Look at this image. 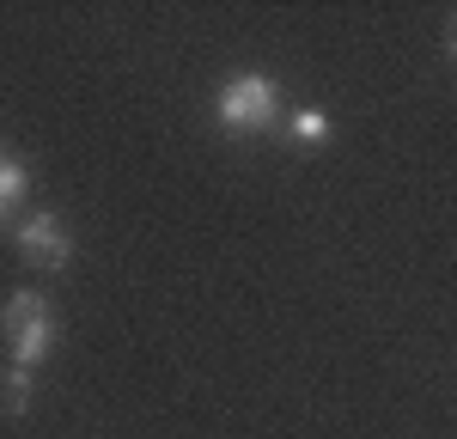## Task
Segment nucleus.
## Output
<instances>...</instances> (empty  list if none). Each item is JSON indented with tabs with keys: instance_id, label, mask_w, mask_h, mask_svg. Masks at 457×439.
<instances>
[{
	"instance_id": "nucleus-4",
	"label": "nucleus",
	"mask_w": 457,
	"mask_h": 439,
	"mask_svg": "<svg viewBox=\"0 0 457 439\" xmlns=\"http://www.w3.org/2000/svg\"><path fill=\"white\" fill-rule=\"evenodd\" d=\"M25 189H31V171H25V159H19L12 146H0V232L19 220V202H25Z\"/></svg>"
},
{
	"instance_id": "nucleus-2",
	"label": "nucleus",
	"mask_w": 457,
	"mask_h": 439,
	"mask_svg": "<svg viewBox=\"0 0 457 439\" xmlns=\"http://www.w3.org/2000/svg\"><path fill=\"white\" fill-rule=\"evenodd\" d=\"M275 116H281V98H275L269 73H238L220 92V128L226 135H262V128H275Z\"/></svg>"
},
{
	"instance_id": "nucleus-5",
	"label": "nucleus",
	"mask_w": 457,
	"mask_h": 439,
	"mask_svg": "<svg viewBox=\"0 0 457 439\" xmlns=\"http://www.w3.org/2000/svg\"><path fill=\"white\" fill-rule=\"evenodd\" d=\"M31 378L37 372H25V366H6L0 372V415H25L31 409Z\"/></svg>"
},
{
	"instance_id": "nucleus-3",
	"label": "nucleus",
	"mask_w": 457,
	"mask_h": 439,
	"mask_svg": "<svg viewBox=\"0 0 457 439\" xmlns=\"http://www.w3.org/2000/svg\"><path fill=\"white\" fill-rule=\"evenodd\" d=\"M19 251H25V262H37V269H68L73 238L55 214H25L19 220Z\"/></svg>"
},
{
	"instance_id": "nucleus-7",
	"label": "nucleus",
	"mask_w": 457,
	"mask_h": 439,
	"mask_svg": "<svg viewBox=\"0 0 457 439\" xmlns=\"http://www.w3.org/2000/svg\"><path fill=\"white\" fill-rule=\"evenodd\" d=\"M445 49H452V55H457V19H452V25H445Z\"/></svg>"
},
{
	"instance_id": "nucleus-6",
	"label": "nucleus",
	"mask_w": 457,
	"mask_h": 439,
	"mask_svg": "<svg viewBox=\"0 0 457 439\" xmlns=\"http://www.w3.org/2000/svg\"><path fill=\"white\" fill-rule=\"evenodd\" d=\"M287 128H293V141H299V146H323V141H329V116H323V110H299Z\"/></svg>"
},
{
	"instance_id": "nucleus-1",
	"label": "nucleus",
	"mask_w": 457,
	"mask_h": 439,
	"mask_svg": "<svg viewBox=\"0 0 457 439\" xmlns=\"http://www.w3.org/2000/svg\"><path fill=\"white\" fill-rule=\"evenodd\" d=\"M0 342L12 348V366H25L37 372L43 354H49V342H55V311H49V299L43 293H12L6 305H0Z\"/></svg>"
}]
</instances>
